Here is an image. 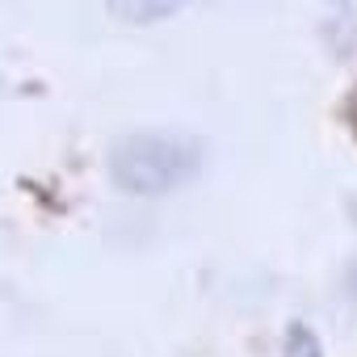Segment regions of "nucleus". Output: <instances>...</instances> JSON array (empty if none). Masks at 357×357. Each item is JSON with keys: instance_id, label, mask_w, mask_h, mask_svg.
<instances>
[{"instance_id": "nucleus-1", "label": "nucleus", "mask_w": 357, "mask_h": 357, "mask_svg": "<svg viewBox=\"0 0 357 357\" xmlns=\"http://www.w3.org/2000/svg\"><path fill=\"white\" fill-rule=\"evenodd\" d=\"M202 172V143L185 135H126L109 147L114 185L135 198H160Z\"/></svg>"}, {"instance_id": "nucleus-2", "label": "nucleus", "mask_w": 357, "mask_h": 357, "mask_svg": "<svg viewBox=\"0 0 357 357\" xmlns=\"http://www.w3.org/2000/svg\"><path fill=\"white\" fill-rule=\"evenodd\" d=\"M190 0H105V9L126 22V26H151V22H164L172 13H181Z\"/></svg>"}, {"instance_id": "nucleus-3", "label": "nucleus", "mask_w": 357, "mask_h": 357, "mask_svg": "<svg viewBox=\"0 0 357 357\" xmlns=\"http://www.w3.org/2000/svg\"><path fill=\"white\" fill-rule=\"evenodd\" d=\"M282 357H324V349H319V340H315V332L307 324H290Z\"/></svg>"}, {"instance_id": "nucleus-4", "label": "nucleus", "mask_w": 357, "mask_h": 357, "mask_svg": "<svg viewBox=\"0 0 357 357\" xmlns=\"http://www.w3.org/2000/svg\"><path fill=\"white\" fill-rule=\"evenodd\" d=\"M349 118H353V130H357V89H353V97H349Z\"/></svg>"}, {"instance_id": "nucleus-5", "label": "nucleus", "mask_w": 357, "mask_h": 357, "mask_svg": "<svg viewBox=\"0 0 357 357\" xmlns=\"http://www.w3.org/2000/svg\"><path fill=\"white\" fill-rule=\"evenodd\" d=\"M0 84H5V80H0Z\"/></svg>"}]
</instances>
